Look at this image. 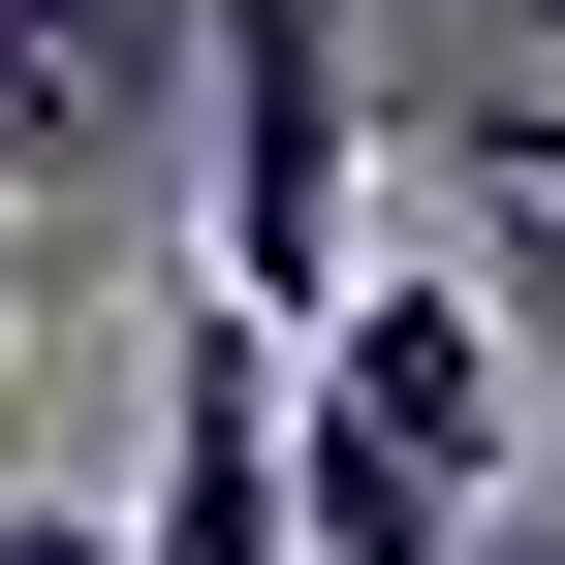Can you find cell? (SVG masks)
I'll return each instance as SVG.
<instances>
[{"label":"cell","mask_w":565,"mask_h":565,"mask_svg":"<svg viewBox=\"0 0 565 565\" xmlns=\"http://www.w3.org/2000/svg\"><path fill=\"white\" fill-rule=\"evenodd\" d=\"M189 95H221V282L315 315L345 282V0H189Z\"/></svg>","instance_id":"6da1fadb"},{"label":"cell","mask_w":565,"mask_h":565,"mask_svg":"<svg viewBox=\"0 0 565 565\" xmlns=\"http://www.w3.org/2000/svg\"><path fill=\"white\" fill-rule=\"evenodd\" d=\"M158 126H189V0H0V158L32 189L158 158Z\"/></svg>","instance_id":"7a4b0ae2"},{"label":"cell","mask_w":565,"mask_h":565,"mask_svg":"<svg viewBox=\"0 0 565 565\" xmlns=\"http://www.w3.org/2000/svg\"><path fill=\"white\" fill-rule=\"evenodd\" d=\"M471 189H503V345H534V408H565V126H471Z\"/></svg>","instance_id":"3957f363"},{"label":"cell","mask_w":565,"mask_h":565,"mask_svg":"<svg viewBox=\"0 0 565 565\" xmlns=\"http://www.w3.org/2000/svg\"><path fill=\"white\" fill-rule=\"evenodd\" d=\"M0 565H126V534H95V503H32V471H0Z\"/></svg>","instance_id":"277c9868"},{"label":"cell","mask_w":565,"mask_h":565,"mask_svg":"<svg viewBox=\"0 0 565 565\" xmlns=\"http://www.w3.org/2000/svg\"><path fill=\"white\" fill-rule=\"evenodd\" d=\"M471 565H565V503H534V471H503V503H471Z\"/></svg>","instance_id":"5b68a950"},{"label":"cell","mask_w":565,"mask_h":565,"mask_svg":"<svg viewBox=\"0 0 565 565\" xmlns=\"http://www.w3.org/2000/svg\"><path fill=\"white\" fill-rule=\"evenodd\" d=\"M0 252H32V158H0Z\"/></svg>","instance_id":"8992f818"},{"label":"cell","mask_w":565,"mask_h":565,"mask_svg":"<svg viewBox=\"0 0 565 565\" xmlns=\"http://www.w3.org/2000/svg\"><path fill=\"white\" fill-rule=\"evenodd\" d=\"M0 471H32V408H0Z\"/></svg>","instance_id":"52a82bcc"}]
</instances>
